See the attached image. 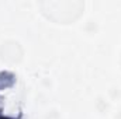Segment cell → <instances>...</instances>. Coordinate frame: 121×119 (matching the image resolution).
<instances>
[{"label": "cell", "instance_id": "1", "mask_svg": "<svg viewBox=\"0 0 121 119\" xmlns=\"http://www.w3.org/2000/svg\"><path fill=\"white\" fill-rule=\"evenodd\" d=\"M1 119H7V118H1Z\"/></svg>", "mask_w": 121, "mask_h": 119}]
</instances>
